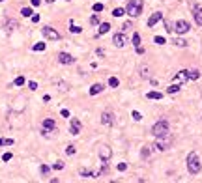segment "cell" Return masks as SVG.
Returning <instances> with one entry per match:
<instances>
[{
  "mask_svg": "<svg viewBox=\"0 0 202 183\" xmlns=\"http://www.w3.org/2000/svg\"><path fill=\"white\" fill-rule=\"evenodd\" d=\"M0 2H4V0H0Z\"/></svg>",
  "mask_w": 202,
  "mask_h": 183,
  "instance_id": "50",
  "label": "cell"
},
{
  "mask_svg": "<svg viewBox=\"0 0 202 183\" xmlns=\"http://www.w3.org/2000/svg\"><path fill=\"white\" fill-rule=\"evenodd\" d=\"M28 88H30V90H38V84L34 82V80H30V82H28Z\"/></svg>",
  "mask_w": 202,
  "mask_h": 183,
  "instance_id": "40",
  "label": "cell"
},
{
  "mask_svg": "<svg viewBox=\"0 0 202 183\" xmlns=\"http://www.w3.org/2000/svg\"><path fill=\"white\" fill-rule=\"evenodd\" d=\"M109 30H110V25H109V23H103V25L97 28V34H99V36H103V34H107Z\"/></svg>",
  "mask_w": 202,
  "mask_h": 183,
  "instance_id": "19",
  "label": "cell"
},
{
  "mask_svg": "<svg viewBox=\"0 0 202 183\" xmlns=\"http://www.w3.org/2000/svg\"><path fill=\"white\" fill-rule=\"evenodd\" d=\"M4 140H6V138H0V146H4Z\"/></svg>",
  "mask_w": 202,
  "mask_h": 183,
  "instance_id": "49",
  "label": "cell"
},
{
  "mask_svg": "<svg viewBox=\"0 0 202 183\" xmlns=\"http://www.w3.org/2000/svg\"><path fill=\"white\" fill-rule=\"evenodd\" d=\"M103 8H105L103 4H101V2H97V4H94V8H92V9H94L96 13H99V11H103Z\"/></svg>",
  "mask_w": 202,
  "mask_h": 183,
  "instance_id": "30",
  "label": "cell"
},
{
  "mask_svg": "<svg viewBox=\"0 0 202 183\" xmlns=\"http://www.w3.org/2000/svg\"><path fill=\"white\" fill-rule=\"evenodd\" d=\"M131 43H133L135 47H139V45H140V36H139V34H133V41H131Z\"/></svg>",
  "mask_w": 202,
  "mask_h": 183,
  "instance_id": "27",
  "label": "cell"
},
{
  "mask_svg": "<svg viewBox=\"0 0 202 183\" xmlns=\"http://www.w3.org/2000/svg\"><path fill=\"white\" fill-rule=\"evenodd\" d=\"M152 135H153L155 138L168 135V122H167V120H159V122L152 127Z\"/></svg>",
  "mask_w": 202,
  "mask_h": 183,
  "instance_id": "3",
  "label": "cell"
},
{
  "mask_svg": "<svg viewBox=\"0 0 202 183\" xmlns=\"http://www.w3.org/2000/svg\"><path fill=\"white\" fill-rule=\"evenodd\" d=\"M41 34L47 38V39H54V41L62 39V34H60V32H56V30L51 28V26H43V28H41Z\"/></svg>",
  "mask_w": 202,
  "mask_h": 183,
  "instance_id": "5",
  "label": "cell"
},
{
  "mask_svg": "<svg viewBox=\"0 0 202 183\" xmlns=\"http://www.w3.org/2000/svg\"><path fill=\"white\" fill-rule=\"evenodd\" d=\"M174 45H178V47H187L189 43H187L185 39H182V38H178V39H174Z\"/></svg>",
  "mask_w": 202,
  "mask_h": 183,
  "instance_id": "25",
  "label": "cell"
},
{
  "mask_svg": "<svg viewBox=\"0 0 202 183\" xmlns=\"http://www.w3.org/2000/svg\"><path fill=\"white\" fill-rule=\"evenodd\" d=\"M39 172H41V174H43V176H45V174H49V166H47V165H41Z\"/></svg>",
  "mask_w": 202,
  "mask_h": 183,
  "instance_id": "37",
  "label": "cell"
},
{
  "mask_svg": "<svg viewBox=\"0 0 202 183\" xmlns=\"http://www.w3.org/2000/svg\"><path fill=\"white\" fill-rule=\"evenodd\" d=\"M67 2H69V0H67Z\"/></svg>",
  "mask_w": 202,
  "mask_h": 183,
  "instance_id": "51",
  "label": "cell"
},
{
  "mask_svg": "<svg viewBox=\"0 0 202 183\" xmlns=\"http://www.w3.org/2000/svg\"><path fill=\"white\" fill-rule=\"evenodd\" d=\"M174 30H176V34H187V32L191 30V26H189L187 21H176Z\"/></svg>",
  "mask_w": 202,
  "mask_h": 183,
  "instance_id": "7",
  "label": "cell"
},
{
  "mask_svg": "<svg viewBox=\"0 0 202 183\" xmlns=\"http://www.w3.org/2000/svg\"><path fill=\"white\" fill-rule=\"evenodd\" d=\"M11 144H13V138H6L4 140V146H11Z\"/></svg>",
  "mask_w": 202,
  "mask_h": 183,
  "instance_id": "45",
  "label": "cell"
},
{
  "mask_svg": "<svg viewBox=\"0 0 202 183\" xmlns=\"http://www.w3.org/2000/svg\"><path fill=\"white\" fill-rule=\"evenodd\" d=\"M200 168H202V165H200L198 155H197L195 152H191V153L187 155V170H189V174L197 176L198 172H200Z\"/></svg>",
  "mask_w": 202,
  "mask_h": 183,
  "instance_id": "1",
  "label": "cell"
},
{
  "mask_svg": "<svg viewBox=\"0 0 202 183\" xmlns=\"http://www.w3.org/2000/svg\"><path fill=\"white\" fill-rule=\"evenodd\" d=\"M170 144H172V138L168 136V135H165V136H159V138H157L155 148L159 149V152H165V149H168V148H170Z\"/></svg>",
  "mask_w": 202,
  "mask_h": 183,
  "instance_id": "4",
  "label": "cell"
},
{
  "mask_svg": "<svg viewBox=\"0 0 202 183\" xmlns=\"http://www.w3.org/2000/svg\"><path fill=\"white\" fill-rule=\"evenodd\" d=\"M131 116H133V120H135V122H140V118H142V114H140L139 110H133Z\"/></svg>",
  "mask_w": 202,
  "mask_h": 183,
  "instance_id": "28",
  "label": "cell"
},
{
  "mask_svg": "<svg viewBox=\"0 0 202 183\" xmlns=\"http://www.w3.org/2000/svg\"><path fill=\"white\" fill-rule=\"evenodd\" d=\"M81 120H77V118H71V122H69V133L71 135H79L81 133Z\"/></svg>",
  "mask_w": 202,
  "mask_h": 183,
  "instance_id": "10",
  "label": "cell"
},
{
  "mask_svg": "<svg viewBox=\"0 0 202 183\" xmlns=\"http://www.w3.org/2000/svg\"><path fill=\"white\" fill-rule=\"evenodd\" d=\"M187 80H189L187 69H182V71H178V73L174 75V79H172V82H176V84H183V82H187Z\"/></svg>",
  "mask_w": 202,
  "mask_h": 183,
  "instance_id": "8",
  "label": "cell"
},
{
  "mask_svg": "<svg viewBox=\"0 0 202 183\" xmlns=\"http://www.w3.org/2000/svg\"><path fill=\"white\" fill-rule=\"evenodd\" d=\"M161 19H163V13H161V11H155V13L148 19V26H150V28H152V26H155Z\"/></svg>",
  "mask_w": 202,
  "mask_h": 183,
  "instance_id": "14",
  "label": "cell"
},
{
  "mask_svg": "<svg viewBox=\"0 0 202 183\" xmlns=\"http://www.w3.org/2000/svg\"><path fill=\"white\" fill-rule=\"evenodd\" d=\"M153 41L157 43V45H165V43H167V39H165V38H161V36H155V38H153Z\"/></svg>",
  "mask_w": 202,
  "mask_h": 183,
  "instance_id": "31",
  "label": "cell"
},
{
  "mask_svg": "<svg viewBox=\"0 0 202 183\" xmlns=\"http://www.w3.org/2000/svg\"><path fill=\"white\" fill-rule=\"evenodd\" d=\"M32 49H34V51H41V52H43V51H45V43H43V41H41V43H36V45H34Z\"/></svg>",
  "mask_w": 202,
  "mask_h": 183,
  "instance_id": "33",
  "label": "cell"
},
{
  "mask_svg": "<svg viewBox=\"0 0 202 183\" xmlns=\"http://www.w3.org/2000/svg\"><path fill=\"white\" fill-rule=\"evenodd\" d=\"M193 17H195V23L198 26H202V8L200 6H193Z\"/></svg>",
  "mask_w": 202,
  "mask_h": 183,
  "instance_id": "13",
  "label": "cell"
},
{
  "mask_svg": "<svg viewBox=\"0 0 202 183\" xmlns=\"http://www.w3.org/2000/svg\"><path fill=\"white\" fill-rule=\"evenodd\" d=\"M96 54H97V56H103V54H105V51H103V49H97V51H96Z\"/></svg>",
  "mask_w": 202,
  "mask_h": 183,
  "instance_id": "47",
  "label": "cell"
},
{
  "mask_svg": "<svg viewBox=\"0 0 202 183\" xmlns=\"http://www.w3.org/2000/svg\"><path fill=\"white\" fill-rule=\"evenodd\" d=\"M110 157H112V149H110V146L103 144V146L99 148V159L103 161V163H107V161H110Z\"/></svg>",
  "mask_w": 202,
  "mask_h": 183,
  "instance_id": "6",
  "label": "cell"
},
{
  "mask_svg": "<svg viewBox=\"0 0 202 183\" xmlns=\"http://www.w3.org/2000/svg\"><path fill=\"white\" fill-rule=\"evenodd\" d=\"M11 157H13L11 153H4V155H2V161H6V163H8V161H11Z\"/></svg>",
  "mask_w": 202,
  "mask_h": 183,
  "instance_id": "41",
  "label": "cell"
},
{
  "mask_svg": "<svg viewBox=\"0 0 202 183\" xmlns=\"http://www.w3.org/2000/svg\"><path fill=\"white\" fill-rule=\"evenodd\" d=\"M187 75H189V80H197L200 77V71L198 69H187Z\"/></svg>",
  "mask_w": 202,
  "mask_h": 183,
  "instance_id": "17",
  "label": "cell"
},
{
  "mask_svg": "<svg viewBox=\"0 0 202 183\" xmlns=\"http://www.w3.org/2000/svg\"><path fill=\"white\" fill-rule=\"evenodd\" d=\"M126 41H127V38L123 36V34H114V36H112V43H114V47H123V45H126Z\"/></svg>",
  "mask_w": 202,
  "mask_h": 183,
  "instance_id": "11",
  "label": "cell"
},
{
  "mask_svg": "<svg viewBox=\"0 0 202 183\" xmlns=\"http://www.w3.org/2000/svg\"><path fill=\"white\" fill-rule=\"evenodd\" d=\"M122 28H123V30H129V28H131V23H123Z\"/></svg>",
  "mask_w": 202,
  "mask_h": 183,
  "instance_id": "46",
  "label": "cell"
},
{
  "mask_svg": "<svg viewBox=\"0 0 202 183\" xmlns=\"http://www.w3.org/2000/svg\"><path fill=\"white\" fill-rule=\"evenodd\" d=\"M52 168H54V170H62V168H64V163H62V161H58V163L52 165Z\"/></svg>",
  "mask_w": 202,
  "mask_h": 183,
  "instance_id": "34",
  "label": "cell"
},
{
  "mask_svg": "<svg viewBox=\"0 0 202 183\" xmlns=\"http://www.w3.org/2000/svg\"><path fill=\"white\" fill-rule=\"evenodd\" d=\"M21 15H22V17H32V15H34V9L25 6V8H21Z\"/></svg>",
  "mask_w": 202,
  "mask_h": 183,
  "instance_id": "21",
  "label": "cell"
},
{
  "mask_svg": "<svg viewBox=\"0 0 202 183\" xmlns=\"http://www.w3.org/2000/svg\"><path fill=\"white\" fill-rule=\"evenodd\" d=\"M41 4V0H32V6H39Z\"/></svg>",
  "mask_w": 202,
  "mask_h": 183,
  "instance_id": "48",
  "label": "cell"
},
{
  "mask_svg": "<svg viewBox=\"0 0 202 183\" xmlns=\"http://www.w3.org/2000/svg\"><path fill=\"white\" fill-rule=\"evenodd\" d=\"M103 88H105V86L101 84V82L92 84V86H90V95H97V93H101V92H103Z\"/></svg>",
  "mask_w": 202,
  "mask_h": 183,
  "instance_id": "15",
  "label": "cell"
},
{
  "mask_svg": "<svg viewBox=\"0 0 202 183\" xmlns=\"http://www.w3.org/2000/svg\"><path fill=\"white\" fill-rule=\"evenodd\" d=\"M60 116H62V118H69V110H66V109H64V110L60 112Z\"/></svg>",
  "mask_w": 202,
  "mask_h": 183,
  "instance_id": "43",
  "label": "cell"
},
{
  "mask_svg": "<svg viewBox=\"0 0 202 183\" xmlns=\"http://www.w3.org/2000/svg\"><path fill=\"white\" fill-rule=\"evenodd\" d=\"M54 86H58V90H60V92H67V90H69V88H67V84H66L64 80H60V79H58V80H54Z\"/></svg>",
  "mask_w": 202,
  "mask_h": 183,
  "instance_id": "20",
  "label": "cell"
},
{
  "mask_svg": "<svg viewBox=\"0 0 202 183\" xmlns=\"http://www.w3.org/2000/svg\"><path fill=\"white\" fill-rule=\"evenodd\" d=\"M90 23H92V25H99V17H97V15H92V19H90Z\"/></svg>",
  "mask_w": 202,
  "mask_h": 183,
  "instance_id": "39",
  "label": "cell"
},
{
  "mask_svg": "<svg viewBox=\"0 0 202 183\" xmlns=\"http://www.w3.org/2000/svg\"><path fill=\"white\" fill-rule=\"evenodd\" d=\"M66 153H67V155H73V153H75V148H73V146H67V148H66Z\"/></svg>",
  "mask_w": 202,
  "mask_h": 183,
  "instance_id": "38",
  "label": "cell"
},
{
  "mask_svg": "<svg viewBox=\"0 0 202 183\" xmlns=\"http://www.w3.org/2000/svg\"><path fill=\"white\" fill-rule=\"evenodd\" d=\"M81 176L82 178H96L94 172H90V170H81Z\"/></svg>",
  "mask_w": 202,
  "mask_h": 183,
  "instance_id": "26",
  "label": "cell"
},
{
  "mask_svg": "<svg viewBox=\"0 0 202 183\" xmlns=\"http://www.w3.org/2000/svg\"><path fill=\"white\" fill-rule=\"evenodd\" d=\"M118 170H120V172H123V170H127V165H126V163H120V165H118Z\"/></svg>",
  "mask_w": 202,
  "mask_h": 183,
  "instance_id": "42",
  "label": "cell"
},
{
  "mask_svg": "<svg viewBox=\"0 0 202 183\" xmlns=\"http://www.w3.org/2000/svg\"><path fill=\"white\" fill-rule=\"evenodd\" d=\"M140 77H148V67H146V66L140 67Z\"/></svg>",
  "mask_w": 202,
  "mask_h": 183,
  "instance_id": "35",
  "label": "cell"
},
{
  "mask_svg": "<svg viewBox=\"0 0 202 183\" xmlns=\"http://www.w3.org/2000/svg\"><path fill=\"white\" fill-rule=\"evenodd\" d=\"M109 86H110V88H118V86H120V80H118L116 77H110V79H109Z\"/></svg>",
  "mask_w": 202,
  "mask_h": 183,
  "instance_id": "23",
  "label": "cell"
},
{
  "mask_svg": "<svg viewBox=\"0 0 202 183\" xmlns=\"http://www.w3.org/2000/svg\"><path fill=\"white\" fill-rule=\"evenodd\" d=\"M112 122H114V114H112V112H103V114H101V123H103V125H112Z\"/></svg>",
  "mask_w": 202,
  "mask_h": 183,
  "instance_id": "12",
  "label": "cell"
},
{
  "mask_svg": "<svg viewBox=\"0 0 202 183\" xmlns=\"http://www.w3.org/2000/svg\"><path fill=\"white\" fill-rule=\"evenodd\" d=\"M69 30L73 32V34H81V32H82L81 26H75V25H69Z\"/></svg>",
  "mask_w": 202,
  "mask_h": 183,
  "instance_id": "32",
  "label": "cell"
},
{
  "mask_svg": "<svg viewBox=\"0 0 202 183\" xmlns=\"http://www.w3.org/2000/svg\"><path fill=\"white\" fill-rule=\"evenodd\" d=\"M140 155H142V157L146 159V157H148V155H150V148H142V152H140Z\"/></svg>",
  "mask_w": 202,
  "mask_h": 183,
  "instance_id": "36",
  "label": "cell"
},
{
  "mask_svg": "<svg viewBox=\"0 0 202 183\" xmlns=\"http://www.w3.org/2000/svg\"><path fill=\"white\" fill-rule=\"evenodd\" d=\"M123 13H126V9H123V8H114V9H112V15H114V17H122Z\"/></svg>",
  "mask_w": 202,
  "mask_h": 183,
  "instance_id": "24",
  "label": "cell"
},
{
  "mask_svg": "<svg viewBox=\"0 0 202 183\" xmlns=\"http://www.w3.org/2000/svg\"><path fill=\"white\" fill-rule=\"evenodd\" d=\"M49 131H56V122H54V120H43V129H41V133L47 136Z\"/></svg>",
  "mask_w": 202,
  "mask_h": 183,
  "instance_id": "9",
  "label": "cell"
},
{
  "mask_svg": "<svg viewBox=\"0 0 202 183\" xmlns=\"http://www.w3.org/2000/svg\"><path fill=\"white\" fill-rule=\"evenodd\" d=\"M146 97H148V99H157V101H159V99H163V93H161V92H148V93H146Z\"/></svg>",
  "mask_w": 202,
  "mask_h": 183,
  "instance_id": "18",
  "label": "cell"
},
{
  "mask_svg": "<svg viewBox=\"0 0 202 183\" xmlns=\"http://www.w3.org/2000/svg\"><path fill=\"white\" fill-rule=\"evenodd\" d=\"M142 6H144L142 0H129L127 8H126V13L131 15V17H139L142 13Z\"/></svg>",
  "mask_w": 202,
  "mask_h": 183,
  "instance_id": "2",
  "label": "cell"
},
{
  "mask_svg": "<svg viewBox=\"0 0 202 183\" xmlns=\"http://www.w3.org/2000/svg\"><path fill=\"white\" fill-rule=\"evenodd\" d=\"M30 19H32V23H39V15H36V13H34Z\"/></svg>",
  "mask_w": 202,
  "mask_h": 183,
  "instance_id": "44",
  "label": "cell"
},
{
  "mask_svg": "<svg viewBox=\"0 0 202 183\" xmlns=\"http://www.w3.org/2000/svg\"><path fill=\"white\" fill-rule=\"evenodd\" d=\"M26 80H25V77H17L15 80H13V86H22Z\"/></svg>",
  "mask_w": 202,
  "mask_h": 183,
  "instance_id": "29",
  "label": "cell"
},
{
  "mask_svg": "<svg viewBox=\"0 0 202 183\" xmlns=\"http://www.w3.org/2000/svg\"><path fill=\"white\" fill-rule=\"evenodd\" d=\"M180 88H182V84H176V82H174L172 86H168V88H167V92H168V93H178Z\"/></svg>",
  "mask_w": 202,
  "mask_h": 183,
  "instance_id": "22",
  "label": "cell"
},
{
  "mask_svg": "<svg viewBox=\"0 0 202 183\" xmlns=\"http://www.w3.org/2000/svg\"><path fill=\"white\" fill-rule=\"evenodd\" d=\"M58 60H60L62 64H73V62H75V58H73L71 54H67V52H60V54H58Z\"/></svg>",
  "mask_w": 202,
  "mask_h": 183,
  "instance_id": "16",
  "label": "cell"
}]
</instances>
